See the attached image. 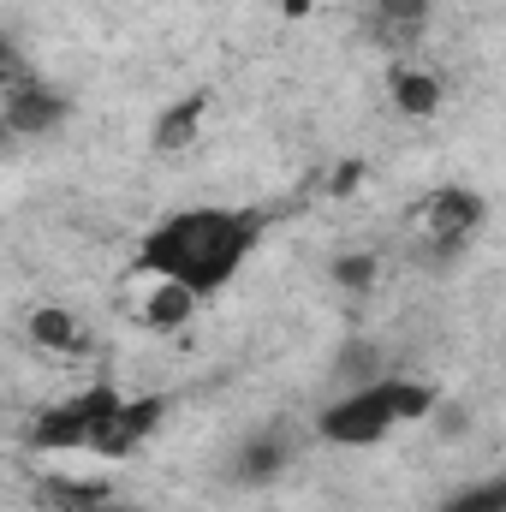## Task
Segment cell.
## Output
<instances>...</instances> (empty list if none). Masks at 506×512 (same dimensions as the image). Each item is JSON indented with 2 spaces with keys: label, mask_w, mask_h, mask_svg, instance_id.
<instances>
[{
  "label": "cell",
  "mask_w": 506,
  "mask_h": 512,
  "mask_svg": "<svg viewBox=\"0 0 506 512\" xmlns=\"http://www.w3.org/2000/svg\"><path fill=\"white\" fill-rule=\"evenodd\" d=\"M262 233H268L262 209H185L143 239L137 262L155 274H173L179 286H191L203 298L245 268V256L262 245Z\"/></svg>",
  "instance_id": "6da1fadb"
},
{
  "label": "cell",
  "mask_w": 506,
  "mask_h": 512,
  "mask_svg": "<svg viewBox=\"0 0 506 512\" xmlns=\"http://www.w3.org/2000/svg\"><path fill=\"white\" fill-rule=\"evenodd\" d=\"M435 411V387L429 382H364L352 387L346 399H334L316 429L340 447H376L393 423H411V417H429Z\"/></svg>",
  "instance_id": "7a4b0ae2"
},
{
  "label": "cell",
  "mask_w": 506,
  "mask_h": 512,
  "mask_svg": "<svg viewBox=\"0 0 506 512\" xmlns=\"http://www.w3.org/2000/svg\"><path fill=\"white\" fill-rule=\"evenodd\" d=\"M483 215H489V203L477 191L447 185V191H435V197L417 203V245L429 256H459L471 245V233L483 227Z\"/></svg>",
  "instance_id": "3957f363"
},
{
  "label": "cell",
  "mask_w": 506,
  "mask_h": 512,
  "mask_svg": "<svg viewBox=\"0 0 506 512\" xmlns=\"http://www.w3.org/2000/svg\"><path fill=\"white\" fill-rule=\"evenodd\" d=\"M114 399H120V387L96 382V387H84V393H72V399H60V405H48V411H36V417H30V447H42V453H84L90 423H96Z\"/></svg>",
  "instance_id": "277c9868"
},
{
  "label": "cell",
  "mask_w": 506,
  "mask_h": 512,
  "mask_svg": "<svg viewBox=\"0 0 506 512\" xmlns=\"http://www.w3.org/2000/svg\"><path fill=\"white\" fill-rule=\"evenodd\" d=\"M161 417H167L161 399H126V393H120V399L90 423L84 453H96V459H126V453H137V447L161 429Z\"/></svg>",
  "instance_id": "5b68a950"
},
{
  "label": "cell",
  "mask_w": 506,
  "mask_h": 512,
  "mask_svg": "<svg viewBox=\"0 0 506 512\" xmlns=\"http://www.w3.org/2000/svg\"><path fill=\"white\" fill-rule=\"evenodd\" d=\"M126 310L143 322V328H179V322H191L197 292L179 286L173 274H155V268L137 262V274L126 280Z\"/></svg>",
  "instance_id": "8992f818"
},
{
  "label": "cell",
  "mask_w": 506,
  "mask_h": 512,
  "mask_svg": "<svg viewBox=\"0 0 506 512\" xmlns=\"http://www.w3.org/2000/svg\"><path fill=\"white\" fill-rule=\"evenodd\" d=\"M66 96L60 90H48L42 78H24V84H12L6 90V102H0V120H6V131L12 137H42V131L66 126Z\"/></svg>",
  "instance_id": "52a82bcc"
},
{
  "label": "cell",
  "mask_w": 506,
  "mask_h": 512,
  "mask_svg": "<svg viewBox=\"0 0 506 512\" xmlns=\"http://www.w3.org/2000/svg\"><path fill=\"white\" fill-rule=\"evenodd\" d=\"M429 30V0H376L370 6V36L387 54H411Z\"/></svg>",
  "instance_id": "ba28073f"
},
{
  "label": "cell",
  "mask_w": 506,
  "mask_h": 512,
  "mask_svg": "<svg viewBox=\"0 0 506 512\" xmlns=\"http://www.w3.org/2000/svg\"><path fill=\"white\" fill-rule=\"evenodd\" d=\"M387 96H393V108L399 114H411V120H429L435 108H441V78L435 72H423V66H387Z\"/></svg>",
  "instance_id": "9c48e42d"
},
{
  "label": "cell",
  "mask_w": 506,
  "mask_h": 512,
  "mask_svg": "<svg viewBox=\"0 0 506 512\" xmlns=\"http://www.w3.org/2000/svg\"><path fill=\"white\" fill-rule=\"evenodd\" d=\"M30 340L42 346V352H60V358H84V346H90V334H84V322L72 316V310H60V304H42V310H30Z\"/></svg>",
  "instance_id": "30bf717a"
},
{
  "label": "cell",
  "mask_w": 506,
  "mask_h": 512,
  "mask_svg": "<svg viewBox=\"0 0 506 512\" xmlns=\"http://www.w3.org/2000/svg\"><path fill=\"white\" fill-rule=\"evenodd\" d=\"M203 108H209V96H185V102L161 108V120H155V131H149V143H155L161 155L191 149V143H197V131H203Z\"/></svg>",
  "instance_id": "8fae6325"
},
{
  "label": "cell",
  "mask_w": 506,
  "mask_h": 512,
  "mask_svg": "<svg viewBox=\"0 0 506 512\" xmlns=\"http://www.w3.org/2000/svg\"><path fill=\"white\" fill-rule=\"evenodd\" d=\"M114 489L108 483H96V477H42V501L54 512H90L102 507Z\"/></svg>",
  "instance_id": "7c38bea8"
},
{
  "label": "cell",
  "mask_w": 506,
  "mask_h": 512,
  "mask_svg": "<svg viewBox=\"0 0 506 512\" xmlns=\"http://www.w3.org/2000/svg\"><path fill=\"white\" fill-rule=\"evenodd\" d=\"M280 465H286V435H280V429L245 441V453H239V477H245V483H268Z\"/></svg>",
  "instance_id": "4fadbf2b"
},
{
  "label": "cell",
  "mask_w": 506,
  "mask_h": 512,
  "mask_svg": "<svg viewBox=\"0 0 506 512\" xmlns=\"http://www.w3.org/2000/svg\"><path fill=\"white\" fill-rule=\"evenodd\" d=\"M334 280H340V286H346V292H370V280H376V256H340V262H334Z\"/></svg>",
  "instance_id": "5bb4252c"
},
{
  "label": "cell",
  "mask_w": 506,
  "mask_h": 512,
  "mask_svg": "<svg viewBox=\"0 0 506 512\" xmlns=\"http://www.w3.org/2000/svg\"><path fill=\"white\" fill-rule=\"evenodd\" d=\"M447 512H506V489H501V483H483V489L459 495Z\"/></svg>",
  "instance_id": "9a60e30c"
},
{
  "label": "cell",
  "mask_w": 506,
  "mask_h": 512,
  "mask_svg": "<svg viewBox=\"0 0 506 512\" xmlns=\"http://www.w3.org/2000/svg\"><path fill=\"white\" fill-rule=\"evenodd\" d=\"M358 179H364V161H346V167L334 173V197H346V191H358Z\"/></svg>",
  "instance_id": "2e32d148"
},
{
  "label": "cell",
  "mask_w": 506,
  "mask_h": 512,
  "mask_svg": "<svg viewBox=\"0 0 506 512\" xmlns=\"http://www.w3.org/2000/svg\"><path fill=\"white\" fill-rule=\"evenodd\" d=\"M6 137H12V131H6V120H0V143H6Z\"/></svg>",
  "instance_id": "e0dca14e"
}]
</instances>
